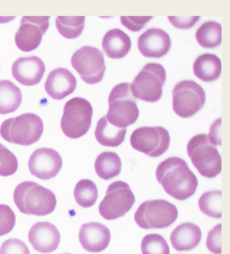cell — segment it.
<instances>
[{
  "instance_id": "36",
  "label": "cell",
  "mask_w": 230,
  "mask_h": 254,
  "mask_svg": "<svg viewBox=\"0 0 230 254\" xmlns=\"http://www.w3.org/2000/svg\"><path fill=\"white\" fill-rule=\"evenodd\" d=\"M200 16H191V17H175L169 16L170 23L174 26L175 28L179 29H189L192 28L198 21L200 20Z\"/></svg>"
},
{
  "instance_id": "16",
  "label": "cell",
  "mask_w": 230,
  "mask_h": 254,
  "mask_svg": "<svg viewBox=\"0 0 230 254\" xmlns=\"http://www.w3.org/2000/svg\"><path fill=\"white\" fill-rule=\"evenodd\" d=\"M28 240L36 251L50 254L58 248L61 234L54 224L49 222H38L29 230Z\"/></svg>"
},
{
  "instance_id": "31",
  "label": "cell",
  "mask_w": 230,
  "mask_h": 254,
  "mask_svg": "<svg viewBox=\"0 0 230 254\" xmlns=\"http://www.w3.org/2000/svg\"><path fill=\"white\" fill-rule=\"evenodd\" d=\"M18 161L15 155L0 144V176H13L18 171Z\"/></svg>"
},
{
  "instance_id": "12",
  "label": "cell",
  "mask_w": 230,
  "mask_h": 254,
  "mask_svg": "<svg viewBox=\"0 0 230 254\" xmlns=\"http://www.w3.org/2000/svg\"><path fill=\"white\" fill-rule=\"evenodd\" d=\"M130 143L134 150L150 157H159L168 150L171 136L164 127H142L132 133Z\"/></svg>"
},
{
  "instance_id": "13",
  "label": "cell",
  "mask_w": 230,
  "mask_h": 254,
  "mask_svg": "<svg viewBox=\"0 0 230 254\" xmlns=\"http://www.w3.org/2000/svg\"><path fill=\"white\" fill-rule=\"evenodd\" d=\"M49 16H24L15 34V44L21 51L32 52L40 46L49 28Z\"/></svg>"
},
{
  "instance_id": "9",
  "label": "cell",
  "mask_w": 230,
  "mask_h": 254,
  "mask_svg": "<svg viewBox=\"0 0 230 254\" xmlns=\"http://www.w3.org/2000/svg\"><path fill=\"white\" fill-rule=\"evenodd\" d=\"M206 95L202 87L192 80L181 81L172 91V107L182 118H190L202 109Z\"/></svg>"
},
{
  "instance_id": "32",
  "label": "cell",
  "mask_w": 230,
  "mask_h": 254,
  "mask_svg": "<svg viewBox=\"0 0 230 254\" xmlns=\"http://www.w3.org/2000/svg\"><path fill=\"white\" fill-rule=\"evenodd\" d=\"M15 224L16 216L13 209L6 204H0V237L12 232Z\"/></svg>"
},
{
  "instance_id": "8",
  "label": "cell",
  "mask_w": 230,
  "mask_h": 254,
  "mask_svg": "<svg viewBox=\"0 0 230 254\" xmlns=\"http://www.w3.org/2000/svg\"><path fill=\"white\" fill-rule=\"evenodd\" d=\"M93 107L87 100L74 97L64 107L61 130L67 137L78 139L88 132L91 127Z\"/></svg>"
},
{
  "instance_id": "20",
  "label": "cell",
  "mask_w": 230,
  "mask_h": 254,
  "mask_svg": "<svg viewBox=\"0 0 230 254\" xmlns=\"http://www.w3.org/2000/svg\"><path fill=\"white\" fill-rule=\"evenodd\" d=\"M201 237L200 227L193 223H184L172 231L170 240L177 251H190L199 245Z\"/></svg>"
},
{
  "instance_id": "29",
  "label": "cell",
  "mask_w": 230,
  "mask_h": 254,
  "mask_svg": "<svg viewBox=\"0 0 230 254\" xmlns=\"http://www.w3.org/2000/svg\"><path fill=\"white\" fill-rule=\"evenodd\" d=\"M199 208L203 214L213 219L222 218V191H207L199 198Z\"/></svg>"
},
{
  "instance_id": "24",
  "label": "cell",
  "mask_w": 230,
  "mask_h": 254,
  "mask_svg": "<svg viewBox=\"0 0 230 254\" xmlns=\"http://www.w3.org/2000/svg\"><path fill=\"white\" fill-rule=\"evenodd\" d=\"M23 94L19 87L8 80L0 81V115L14 112L20 107Z\"/></svg>"
},
{
  "instance_id": "2",
  "label": "cell",
  "mask_w": 230,
  "mask_h": 254,
  "mask_svg": "<svg viewBox=\"0 0 230 254\" xmlns=\"http://www.w3.org/2000/svg\"><path fill=\"white\" fill-rule=\"evenodd\" d=\"M13 200L21 213L28 215L46 216L56 206L53 192L33 181L19 184L14 190Z\"/></svg>"
},
{
  "instance_id": "25",
  "label": "cell",
  "mask_w": 230,
  "mask_h": 254,
  "mask_svg": "<svg viewBox=\"0 0 230 254\" xmlns=\"http://www.w3.org/2000/svg\"><path fill=\"white\" fill-rule=\"evenodd\" d=\"M94 169L99 178L109 181L119 176L121 172V159L117 153L104 151L97 156Z\"/></svg>"
},
{
  "instance_id": "15",
  "label": "cell",
  "mask_w": 230,
  "mask_h": 254,
  "mask_svg": "<svg viewBox=\"0 0 230 254\" xmlns=\"http://www.w3.org/2000/svg\"><path fill=\"white\" fill-rule=\"evenodd\" d=\"M138 48L146 58L161 59L170 51L172 40L169 34L161 28H149L139 36Z\"/></svg>"
},
{
  "instance_id": "27",
  "label": "cell",
  "mask_w": 230,
  "mask_h": 254,
  "mask_svg": "<svg viewBox=\"0 0 230 254\" xmlns=\"http://www.w3.org/2000/svg\"><path fill=\"white\" fill-rule=\"evenodd\" d=\"M85 21V16H58L56 18V28L64 38L75 39L83 32Z\"/></svg>"
},
{
  "instance_id": "10",
  "label": "cell",
  "mask_w": 230,
  "mask_h": 254,
  "mask_svg": "<svg viewBox=\"0 0 230 254\" xmlns=\"http://www.w3.org/2000/svg\"><path fill=\"white\" fill-rule=\"evenodd\" d=\"M135 203V196L130 186L124 181H115L109 185L106 194L99 204V214L107 220L124 216Z\"/></svg>"
},
{
  "instance_id": "23",
  "label": "cell",
  "mask_w": 230,
  "mask_h": 254,
  "mask_svg": "<svg viewBox=\"0 0 230 254\" xmlns=\"http://www.w3.org/2000/svg\"><path fill=\"white\" fill-rule=\"evenodd\" d=\"M126 133L127 128L115 127L104 116L97 123L94 135L100 145L106 147H118L125 140Z\"/></svg>"
},
{
  "instance_id": "3",
  "label": "cell",
  "mask_w": 230,
  "mask_h": 254,
  "mask_svg": "<svg viewBox=\"0 0 230 254\" xmlns=\"http://www.w3.org/2000/svg\"><path fill=\"white\" fill-rule=\"evenodd\" d=\"M106 117L111 124L119 128H127L138 119L139 109L129 82L118 84L112 89Z\"/></svg>"
},
{
  "instance_id": "21",
  "label": "cell",
  "mask_w": 230,
  "mask_h": 254,
  "mask_svg": "<svg viewBox=\"0 0 230 254\" xmlns=\"http://www.w3.org/2000/svg\"><path fill=\"white\" fill-rule=\"evenodd\" d=\"M102 48L109 59H124L131 50V38L121 29L112 28L104 34Z\"/></svg>"
},
{
  "instance_id": "22",
  "label": "cell",
  "mask_w": 230,
  "mask_h": 254,
  "mask_svg": "<svg viewBox=\"0 0 230 254\" xmlns=\"http://www.w3.org/2000/svg\"><path fill=\"white\" fill-rule=\"evenodd\" d=\"M195 76L205 82L215 81L220 78L222 71V64L220 58L214 54H201L193 64Z\"/></svg>"
},
{
  "instance_id": "28",
  "label": "cell",
  "mask_w": 230,
  "mask_h": 254,
  "mask_svg": "<svg viewBox=\"0 0 230 254\" xmlns=\"http://www.w3.org/2000/svg\"><path fill=\"white\" fill-rule=\"evenodd\" d=\"M98 188L91 180H81L76 184L74 190V197L76 203L83 208H91L98 199Z\"/></svg>"
},
{
  "instance_id": "18",
  "label": "cell",
  "mask_w": 230,
  "mask_h": 254,
  "mask_svg": "<svg viewBox=\"0 0 230 254\" xmlns=\"http://www.w3.org/2000/svg\"><path fill=\"white\" fill-rule=\"evenodd\" d=\"M46 66L38 57L20 58L13 63L12 74L14 78L24 86H35L39 83L45 74Z\"/></svg>"
},
{
  "instance_id": "6",
  "label": "cell",
  "mask_w": 230,
  "mask_h": 254,
  "mask_svg": "<svg viewBox=\"0 0 230 254\" xmlns=\"http://www.w3.org/2000/svg\"><path fill=\"white\" fill-rule=\"evenodd\" d=\"M166 80L167 71L162 64H146L130 85L132 94L143 102H158L162 98Z\"/></svg>"
},
{
  "instance_id": "14",
  "label": "cell",
  "mask_w": 230,
  "mask_h": 254,
  "mask_svg": "<svg viewBox=\"0 0 230 254\" xmlns=\"http://www.w3.org/2000/svg\"><path fill=\"white\" fill-rule=\"evenodd\" d=\"M62 158L51 148H39L32 154L28 168L33 176L43 181L56 177L62 168Z\"/></svg>"
},
{
  "instance_id": "35",
  "label": "cell",
  "mask_w": 230,
  "mask_h": 254,
  "mask_svg": "<svg viewBox=\"0 0 230 254\" xmlns=\"http://www.w3.org/2000/svg\"><path fill=\"white\" fill-rule=\"evenodd\" d=\"M152 18V16H122L120 20L123 26L129 30L139 32Z\"/></svg>"
},
{
  "instance_id": "1",
  "label": "cell",
  "mask_w": 230,
  "mask_h": 254,
  "mask_svg": "<svg viewBox=\"0 0 230 254\" xmlns=\"http://www.w3.org/2000/svg\"><path fill=\"white\" fill-rule=\"evenodd\" d=\"M156 177L165 192L179 201L186 200L195 194L199 185L187 163L179 157H170L160 163Z\"/></svg>"
},
{
  "instance_id": "26",
  "label": "cell",
  "mask_w": 230,
  "mask_h": 254,
  "mask_svg": "<svg viewBox=\"0 0 230 254\" xmlns=\"http://www.w3.org/2000/svg\"><path fill=\"white\" fill-rule=\"evenodd\" d=\"M195 38L204 49H216L222 43V25L216 21H206L198 28Z\"/></svg>"
},
{
  "instance_id": "19",
  "label": "cell",
  "mask_w": 230,
  "mask_h": 254,
  "mask_svg": "<svg viewBox=\"0 0 230 254\" xmlns=\"http://www.w3.org/2000/svg\"><path fill=\"white\" fill-rule=\"evenodd\" d=\"M77 86L76 76L68 69L59 67L49 73L46 81L45 91L55 100H62L72 94Z\"/></svg>"
},
{
  "instance_id": "7",
  "label": "cell",
  "mask_w": 230,
  "mask_h": 254,
  "mask_svg": "<svg viewBox=\"0 0 230 254\" xmlns=\"http://www.w3.org/2000/svg\"><path fill=\"white\" fill-rule=\"evenodd\" d=\"M177 218L176 205L165 199L145 201L134 215L136 224L143 229H167L177 221Z\"/></svg>"
},
{
  "instance_id": "33",
  "label": "cell",
  "mask_w": 230,
  "mask_h": 254,
  "mask_svg": "<svg viewBox=\"0 0 230 254\" xmlns=\"http://www.w3.org/2000/svg\"><path fill=\"white\" fill-rule=\"evenodd\" d=\"M206 247L213 254H222V224H217L208 233Z\"/></svg>"
},
{
  "instance_id": "34",
  "label": "cell",
  "mask_w": 230,
  "mask_h": 254,
  "mask_svg": "<svg viewBox=\"0 0 230 254\" xmlns=\"http://www.w3.org/2000/svg\"><path fill=\"white\" fill-rule=\"evenodd\" d=\"M0 254H30V251L20 239H9L1 245Z\"/></svg>"
},
{
  "instance_id": "17",
  "label": "cell",
  "mask_w": 230,
  "mask_h": 254,
  "mask_svg": "<svg viewBox=\"0 0 230 254\" xmlns=\"http://www.w3.org/2000/svg\"><path fill=\"white\" fill-rule=\"evenodd\" d=\"M79 240L85 250L95 254L108 248L111 240V234L104 224L91 222L81 226Z\"/></svg>"
},
{
  "instance_id": "4",
  "label": "cell",
  "mask_w": 230,
  "mask_h": 254,
  "mask_svg": "<svg viewBox=\"0 0 230 254\" xmlns=\"http://www.w3.org/2000/svg\"><path fill=\"white\" fill-rule=\"evenodd\" d=\"M43 130V120L38 115L24 113L4 121L0 127V135L8 142L28 146L40 140Z\"/></svg>"
},
{
  "instance_id": "11",
  "label": "cell",
  "mask_w": 230,
  "mask_h": 254,
  "mask_svg": "<svg viewBox=\"0 0 230 254\" xmlns=\"http://www.w3.org/2000/svg\"><path fill=\"white\" fill-rule=\"evenodd\" d=\"M71 65L87 84L99 83L104 78L106 65L104 55L97 48L84 46L74 53Z\"/></svg>"
},
{
  "instance_id": "30",
  "label": "cell",
  "mask_w": 230,
  "mask_h": 254,
  "mask_svg": "<svg viewBox=\"0 0 230 254\" xmlns=\"http://www.w3.org/2000/svg\"><path fill=\"white\" fill-rule=\"evenodd\" d=\"M142 254H170V248L166 239L158 234H147L141 244Z\"/></svg>"
},
{
  "instance_id": "37",
  "label": "cell",
  "mask_w": 230,
  "mask_h": 254,
  "mask_svg": "<svg viewBox=\"0 0 230 254\" xmlns=\"http://www.w3.org/2000/svg\"></svg>"
},
{
  "instance_id": "5",
  "label": "cell",
  "mask_w": 230,
  "mask_h": 254,
  "mask_svg": "<svg viewBox=\"0 0 230 254\" xmlns=\"http://www.w3.org/2000/svg\"><path fill=\"white\" fill-rule=\"evenodd\" d=\"M187 154L198 172L205 178H215L221 173L222 158L206 134H199L190 139Z\"/></svg>"
}]
</instances>
